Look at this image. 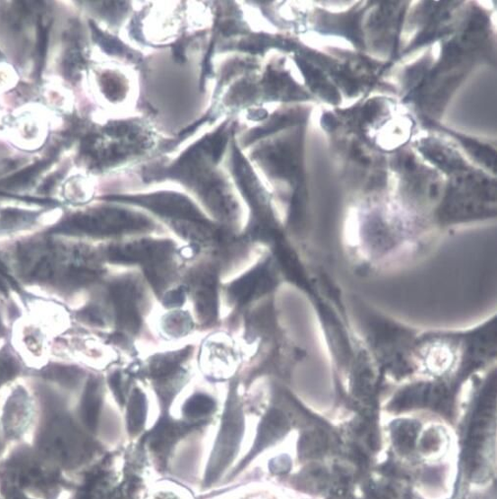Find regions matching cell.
Wrapping results in <instances>:
<instances>
[{
  "mask_svg": "<svg viewBox=\"0 0 497 499\" xmlns=\"http://www.w3.org/2000/svg\"><path fill=\"white\" fill-rule=\"evenodd\" d=\"M272 279L266 268H259L243 276L230 286V295L239 304H246L252 298L260 295L269 290Z\"/></svg>",
  "mask_w": 497,
  "mask_h": 499,
  "instance_id": "cell-5",
  "label": "cell"
},
{
  "mask_svg": "<svg viewBox=\"0 0 497 499\" xmlns=\"http://www.w3.org/2000/svg\"><path fill=\"white\" fill-rule=\"evenodd\" d=\"M215 408V402L206 395L198 394L190 398L185 405V413L189 418L203 417L212 412Z\"/></svg>",
  "mask_w": 497,
  "mask_h": 499,
  "instance_id": "cell-7",
  "label": "cell"
},
{
  "mask_svg": "<svg viewBox=\"0 0 497 499\" xmlns=\"http://www.w3.org/2000/svg\"><path fill=\"white\" fill-rule=\"evenodd\" d=\"M185 301V293L183 289H176L167 294L165 297V304L167 306L182 305Z\"/></svg>",
  "mask_w": 497,
  "mask_h": 499,
  "instance_id": "cell-11",
  "label": "cell"
},
{
  "mask_svg": "<svg viewBox=\"0 0 497 499\" xmlns=\"http://www.w3.org/2000/svg\"><path fill=\"white\" fill-rule=\"evenodd\" d=\"M116 201L131 203L146 207L158 214L174 218L178 222H207L206 218L187 197L175 193L115 196Z\"/></svg>",
  "mask_w": 497,
  "mask_h": 499,
  "instance_id": "cell-2",
  "label": "cell"
},
{
  "mask_svg": "<svg viewBox=\"0 0 497 499\" xmlns=\"http://www.w3.org/2000/svg\"><path fill=\"white\" fill-rule=\"evenodd\" d=\"M172 244L162 241H140L114 247L111 258L122 263H143L146 266L170 257Z\"/></svg>",
  "mask_w": 497,
  "mask_h": 499,
  "instance_id": "cell-3",
  "label": "cell"
},
{
  "mask_svg": "<svg viewBox=\"0 0 497 499\" xmlns=\"http://www.w3.org/2000/svg\"><path fill=\"white\" fill-rule=\"evenodd\" d=\"M73 224L84 232L115 234L144 231L152 224L141 214L120 209H103L74 218Z\"/></svg>",
  "mask_w": 497,
  "mask_h": 499,
  "instance_id": "cell-1",
  "label": "cell"
},
{
  "mask_svg": "<svg viewBox=\"0 0 497 499\" xmlns=\"http://www.w3.org/2000/svg\"><path fill=\"white\" fill-rule=\"evenodd\" d=\"M164 322L165 330L171 336H183L192 329V320L184 313H176L168 316Z\"/></svg>",
  "mask_w": 497,
  "mask_h": 499,
  "instance_id": "cell-10",
  "label": "cell"
},
{
  "mask_svg": "<svg viewBox=\"0 0 497 499\" xmlns=\"http://www.w3.org/2000/svg\"><path fill=\"white\" fill-rule=\"evenodd\" d=\"M145 398L144 395L140 391H134L131 396L129 408V419L131 430H140L145 420Z\"/></svg>",
  "mask_w": 497,
  "mask_h": 499,
  "instance_id": "cell-8",
  "label": "cell"
},
{
  "mask_svg": "<svg viewBox=\"0 0 497 499\" xmlns=\"http://www.w3.org/2000/svg\"><path fill=\"white\" fill-rule=\"evenodd\" d=\"M185 350L171 353V355L164 356L153 361L151 369L155 376L165 377L174 372L178 367L179 363L185 358Z\"/></svg>",
  "mask_w": 497,
  "mask_h": 499,
  "instance_id": "cell-9",
  "label": "cell"
},
{
  "mask_svg": "<svg viewBox=\"0 0 497 499\" xmlns=\"http://www.w3.org/2000/svg\"><path fill=\"white\" fill-rule=\"evenodd\" d=\"M197 314L204 322L213 321L217 315V294L213 277H207L197 287L195 294Z\"/></svg>",
  "mask_w": 497,
  "mask_h": 499,
  "instance_id": "cell-6",
  "label": "cell"
},
{
  "mask_svg": "<svg viewBox=\"0 0 497 499\" xmlns=\"http://www.w3.org/2000/svg\"><path fill=\"white\" fill-rule=\"evenodd\" d=\"M112 298L120 327L131 332L139 331L141 321L133 285L131 283L114 285L112 289Z\"/></svg>",
  "mask_w": 497,
  "mask_h": 499,
  "instance_id": "cell-4",
  "label": "cell"
}]
</instances>
